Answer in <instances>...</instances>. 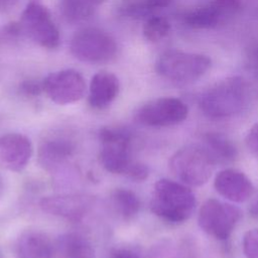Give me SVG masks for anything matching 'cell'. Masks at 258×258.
Listing matches in <instances>:
<instances>
[{
    "instance_id": "cell-1",
    "label": "cell",
    "mask_w": 258,
    "mask_h": 258,
    "mask_svg": "<svg viewBox=\"0 0 258 258\" xmlns=\"http://www.w3.org/2000/svg\"><path fill=\"white\" fill-rule=\"evenodd\" d=\"M249 89L241 77H228L205 90L199 100L203 113L214 119L239 114L247 106Z\"/></svg>"
},
{
    "instance_id": "cell-2",
    "label": "cell",
    "mask_w": 258,
    "mask_h": 258,
    "mask_svg": "<svg viewBox=\"0 0 258 258\" xmlns=\"http://www.w3.org/2000/svg\"><path fill=\"white\" fill-rule=\"evenodd\" d=\"M196 205L195 194L188 185L180 181L161 178L154 184L150 209L163 221L183 223L190 218Z\"/></svg>"
},
{
    "instance_id": "cell-3",
    "label": "cell",
    "mask_w": 258,
    "mask_h": 258,
    "mask_svg": "<svg viewBox=\"0 0 258 258\" xmlns=\"http://www.w3.org/2000/svg\"><path fill=\"white\" fill-rule=\"evenodd\" d=\"M99 138L102 148L99 154L102 166L109 172L134 178L140 161L132 158L133 136L124 128L104 127Z\"/></svg>"
},
{
    "instance_id": "cell-4",
    "label": "cell",
    "mask_w": 258,
    "mask_h": 258,
    "mask_svg": "<svg viewBox=\"0 0 258 258\" xmlns=\"http://www.w3.org/2000/svg\"><path fill=\"white\" fill-rule=\"evenodd\" d=\"M216 163L203 145L188 144L179 148L169 159V169L182 183L201 186L211 177Z\"/></svg>"
},
{
    "instance_id": "cell-5",
    "label": "cell",
    "mask_w": 258,
    "mask_h": 258,
    "mask_svg": "<svg viewBox=\"0 0 258 258\" xmlns=\"http://www.w3.org/2000/svg\"><path fill=\"white\" fill-rule=\"evenodd\" d=\"M211 66L212 60L206 54L174 48L168 49L158 56L155 70L159 76L168 81L188 83L203 77Z\"/></svg>"
},
{
    "instance_id": "cell-6",
    "label": "cell",
    "mask_w": 258,
    "mask_h": 258,
    "mask_svg": "<svg viewBox=\"0 0 258 258\" xmlns=\"http://www.w3.org/2000/svg\"><path fill=\"white\" fill-rule=\"evenodd\" d=\"M70 48L72 54L81 61L102 63L115 56L117 44L114 38L104 30L85 27L74 34Z\"/></svg>"
},
{
    "instance_id": "cell-7",
    "label": "cell",
    "mask_w": 258,
    "mask_h": 258,
    "mask_svg": "<svg viewBox=\"0 0 258 258\" xmlns=\"http://www.w3.org/2000/svg\"><path fill=\"white\" fill-rule=\"evenodd\" d=\"M241 210L216 199L207 200L200 209L198 222L201 229L218 240H227L241 220Z\"/></svg>"
},
{
    "instance_id": "cell-8",
    "label": "cell",
    "mask_w": 258,
    "mask_h": 258,
    "mask_svg": "<svg viewBox=\"0 0 258 258\" xmlns=\"http://www.w3.org/2000/svg\"><path fill=\"white\" fill-rule=\"evenodd\" d=\"M19 24L23 35L47 49L56 48L59 44V31L49 11L38 2H29L23 10Z\"/></svg>"
},
{
    "instance_id": "cell-9",
    "label": "cell",
    "mask_w": 258,
    "mask_h": 258,
    "mask_svg": "<svg viewBox=\"0 0 258 258\" xmlns=\"http://www.w3.org/2000/svg\"><path fill=\"white\" fill-rule=\"evenodd\" d=\"M188 108L180 99L162 97L144 104L137 112L139 123L149 127H167L184 121Z\"/></svg>"
},
{
    "instance_id": "cell-10",
    "label": "cell",
    "mask_w": 258,
    "mask_h": 258,
    "mask_svg": "<svg viewBox=\"0 0 258 258\" xmlns=\"http://www.w3.org/2000/svg\"><path fill=\"white\" fill-rule=\"evenodd\" d=\"M43 93L57 105L80 101L86 91L83 76L75 70H61L49 74L43 81Z\"/></svg>"
},
{
    "instance_id": "cell-11",
    "label": "cell",
    "mask_w": 258,
    "mask_h": 258,
    "mask_svg": "<svg viewBox=\"0 0 258 258\" xmlns=\"http://www.w3.org/2000/svg\"><path fill=\"white\" fill-rule=\"evenodd\" d=\"M92 206V197L77 194L47 196L39 202V207L43 212L75 222L81 221L89 213Z\"/></svg>"
},
{
    "instance_id": "cell-12",
    "label": "cell",
    "mask_w": 258,
    "mask_h": 258,
    "mask_svg": "<svg viewBox=\"0 0 258 258\" xmlns=\"http://www.w3.org/2000/svg\"><path fill=\"white\" fill-rule=\"evenodd\" d=\"M33 147L28 137L19 133L0 136V167L9 171H21L28 164Z\"/></svg>"
},
{
    "instance_id": "cell-13",
    "label": "cell",
    "mask_w": 258,
    "mask_h": 258,
    "mask_svg": "<svg viewBox=\"0 0 258 258\" xmlns=\"http://www.w3.org/2000/svg\"><path fill=\"white\" fill-rule=\"evenodd\" d=\"M214 186L220 196L234 203L249 200L254 191L250 178L236 168H225L219 171L215 176Z\"/></svg>"
},
{
    "instance_id": "cell-14",
    "label": "cell",
    "mask_w": 258,
    "mask_h": 258,
    "mask_svg": "<svg viewBox=\"0 0 258 258\" xmlns=\"http://www.w3.org/2000/svg\"><path fill=\"white\" fill-rule=\"evenodd\" d=\"M120 89L118 78L109 72H99L91 80L89 104L95 109L107 108L117 97Z\"/></svg>"
},
{
    "instance_id": "cell-15",
    "label": "cell",
    "mask_w": 258,
    "mask_h": 258,
    "mask_svg": "<svg viewBox=\"0 0 258 258\" xmlns=\"http://www.w3.org/2000/svg\"><path fill=\"white\" fill-rule=\"evenodd\" d=\"M75 147L67 139L55 138L44 141L38 150V162L48 171L59 168L73 155Z\"/></svg>"
},
{
    "instance_id": "cell-16",
    "label": "cell",
    "mask_w": 258,
    "mask_h": 258,
    "mask_svg": "<svg viewBox=\"0 0 258 258\" xmlns=\"http://www.w3.org/2000/svg\"><path fill=\"white\" fill-rule=\"evenodd\" d=\"M18 258H55V247L42 232L28 231L17 243Z\"/></svg>"
},
{
    "instance_id": "cell-17",
    "label": "cell",
    "mask_w": 258,
    "mask_h": 258,
    "mask_svg": "<svg viewBox=\"0 0 258 258\" xmlns=\"http://www.w3.org/2000/svg\"><path fill=\"white\" fill-rule=\"evenodd\" d=\"M215 163H229L238 156L236 145L231 139L220 132H207L203 137V144Z\"/></svg>"
},
{
    "instance_id": "cell-18",
    "label": "cell",
    "mask_w": 258,
    "mask_h": 258,
    "mask_svg": "<svg viewBox=\"0 0 258 258\" xmlns=\"http://www.w3.org/2000/svg\"><path fill=\"white\" fill-rule=\"evenodd\" d=\"M59 258H94V249L90 242L76 233L59 237L55 247V256Z\"/></svg>"
},
{
    "instance_id": "cell-19",
    "label": "cell",
    "mask_w": 258,
    "mask_h": 258,
    "mask_svg": "<svg viewBox=\"0 0 258 258\" xmlns=\"http://www.w3.org/2000/svg\"><path fill=\"white\" fill-rule=\"evenodd\" d=\"M58 9L68 23L78 24L93 16L95 4L90 0H59Z\"/></svg>"
},
{
    "instance_id": "cell-20",
    "label": "cell",
    "mask_w": 258,
    "mask_h": 258,
    "mask_svg": "<svg viewBox=\"0 0 258 258\" xmlns=\"http://www.w3.org/2000/svg\"><path fill=\"white\" fill-rule=\"evenodd\" d=\"M222 13L223 11L215 4L202 6L188 11L184 15V21L192 28L208 29L219 23Z\"/></svg>"
},
{
    "instance_id": "cell-21",
    "label": "cell",
    "mask_w": 258,
    "mask_h": 258,
    "mask_svg": "<svg viewBox=\"0 0 258 258\" xmlns=\"http://www.w3.org/2000/svg\"><path fill=\"white\" fill-rule=\"evenodd\" d=\"M113 206L117 212L126 220L134 218L140 209V201L138 197L126 188H116L111 196Z\"/></svg>"
},
{
    "instance_id": "cell-22",
    "label": "cell",
    "mask_w": 258,
    "mask_h": 258,
    "mask_svg": "<svg viewBox=\"0 0 258 258\" xmlns=\"http://www.w3.org/2000/svg\"><path fill=\"white\" fill-rule=\"evenodd\" d=\"M170 29V24L165 17L151 16L148 17L143 26L144 37L151 41L156 42L165 37Z\"/></svg>"
},
{
    "instance_id": "cell-23",
    "label": "cell",
    "mask_w": 258,
    "mask_h": 258,
    "mask_svg": "<svg viewBox=\"0 0 258 258\" xmlns=\"http://www.w3.org/2000/svg\"><path fill=\"white\" fill-rule=\"evenodd\" d=\"M243 252L246 258H258V229H252L243 237Z\"/></svg>"
},
{
    "instance_id": "cell-24",
    "label": "cell",
    "mask_w": 258,
    "mask_h": 258,
    "mask_svg": "<svg viewBox=\"0 0 258 258\" xmlns=\"http://www.w3.org/2000/svg\"><path fill=\"white\" fill-rule=\"evenodd\" d=\"M22 34H23V32L21 30L19 22L8 23L7 25L3 26L0 29V42L3 40L10 41V40L16 39L18 36H20Z\"/></svg>"
},
{
    "instance_id": "cell-25",
    "label": "cell",
    "mask_w": 258,
    "mask_h": 258,
    "mask_svg": "<svg viewBox=\"0 0 258 258\" xmlns=\"http://www.w3.org/2000/svg\"><path fill=\"white\" fill-rule=\"evenodd\" d=\"M20 92L28 97H36L39 96L41 93H43V86L42 82H36L32 80L24 81L19 86Z\"/></svg>"
},
{
    "instance_id": "cell-26",
    "label": "cell",
    "mask_w": 258,
    "mask_h": 258,
    "mask_svg": "<svg viewBox=\"0 0 258 258\" xmlns=\"http://www.w3.org/2000/svg\"><path fill=\"white\" fill-rule=\"evenodd\" d=\"M246 145L252 153L258 156V122L248 131L246 136Z\"/></svg>"
},
{
    "instance_id": "cell-27",
    "label": "cell",
    "mask_w": 258,
    "mask_h": 258,
    "mask_svg": "<svg viewBox=\"0 0 258 258\" xmlns=\"http://www.w3.org/2000/svg\"><path fill=\"white\" fill-rule=\"evenodd\" d=\"M112 258H144V257L132 249L119 248L114 250V252L112 253Z\"/></svg>"
},
{
    "instance_id": "cell-28",
    "label": "cell",
    "mask_w": 258,
    "mask_h": 258,
    "mask_svg": "<svg viewBox=\"0 0 258 258\" xmlns=\"http://www.w3.org/2000/svg\"><path fill=\"white\" fill-rule=\"evenodd\" d=\"M214 2L222 11L225 9H234L239 6V0H214Z\"/></svg>"
},
{
    "instance_id": "cell-29",
    "label": "cell",
    "mask_w": 258,
    "mask_h": 258,
    "mask_svg": "<svg viewBox=\"0 0 258 258\" xmlns=\"http://www.w3.org/2000/svg\"><path fill=\"white\" fill-rule=\"evenodd\" d=\"M19 0H0V14L10 12L18 4Z\"/></svg>"
},
{
    "instance_id": "cell-30",
    "label": "cell",
    "mask_w": 258,
    "mask_h": 258,
    "mask_svg": "<svg viewBox=\"0 0 258 258\" xmlns=\"http://www.w3.org/2000/svg\"><path fill=\"white\" fill-rule=\"evenodd\" d=\"M249 213L251 216L258 220V194L252 199L249 207Z\"/></svg>"
},
{
    "instance_id": "cell-31",
    "label": "cell",
    "mask_w": 258,
    "mask_h": 258,
    "mask_svg": "<svg viewBox=\"0 0 258 258\" xmlns=\"http://www.w3.org/2000/svg\"><path fill=\"white\" fill-rule=\"evenodd\" d=\"M90 1H92L95 5H99V4L103 3V2H105L106 0H90Z\"/></svg>"
},
{
    "instance_id": "cell-32",
    "label": "cell",
    "mask_w": 258,
    "mask_h": 258,
    "mask_svg": "<svg viewBox=\"0 0 258 258\" xmlns=\"http://www.w3.org/2000/svg\"><path fill=\"white\" fill-rule=\"evenodd\" d=\"M2 185H3V181H2V177H1V175H0V192H1V190H2Z\"/></svg>"
},
{
    "instance_id": "cell-33",
    "label": "cell",
    "mask_w": 258,
    "mask_h": 258,
    "mask_svg": "<svg viewBox=\"0 0 258 258\" xmlns=\"http://www.w3.org/2000/svg\"><path fill=\"white\" fill-rule=\"evenodd\" d=\"M257 53H258V50H257Z\"/></svg>"
}]
</instances>
